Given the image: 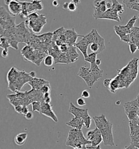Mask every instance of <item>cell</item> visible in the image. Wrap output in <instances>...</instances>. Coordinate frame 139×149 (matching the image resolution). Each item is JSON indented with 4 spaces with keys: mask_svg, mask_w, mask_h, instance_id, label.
I'll use <instances>...</instances> for the list:
<instances>
[{
    "mask_svg": "<svg viewBox=\"0 0 139 149\" xmlns=\"http://www.w3.org/2000/svg\"><path fill=\"white\" fill-rule=\"evenodd\" d=\"M54 62V59L53 57L50 55H48L43 59V64L45 66L47 67L52 66L53 65Z\"/></svg>",
    "mask_w": 139,
    "mask_h": 149,
    "instance_id": "cell-31",
    "label": "cell"
},
{
    "mask_svg": "<svg viewBox=\"0 0 139 149\" xmlns=\"http://www.w3.org/2000/svg\"><path fill=\"white\" fill-rule=\"evenodd\" d=\"M24 59L27 61L32 62L37 66H40L43 58L48 53L43 51L36 50L29 45L24 47L21 51Z\"/></svg>",
    "mask_w": 139,
    "mask_h": 149,
    "instance_id": "cell-4",
    "label": "cell"
},
{
    "mask_svg": "<svg viewBox=\"0 0 139 149\" xmlns=\"http://www.w3.org/2000/svg\"><path fill=\"white\" fill-rule=\"evenodd\" d=\"M8 88L14 93L20 92L23 86L29 83L33 78L25 70H20L14 67L9 70L7 76Z\"/></svg>",
    "mask_w": 139,
    "mask_h": 149,
    "instance_id": "cell-1",
    "label": "cell"
},
{
    "mask_svg": "<svg viewBox=\"0 0 139 149\" xmlns=\"http://www.w3.org/2000/svg\"><path fill=\"white\" fill-rule=\"evenodd\" d=\"M88 144H91V141L85 138L82 130L72 129L70 131L66 141V146L81 149Z\"/></svg>",
    "mask_w": 139,
    "mask_h": 149,
    "instance_id": "cell-2",
    "label": "cell"
},
{
    "mask_svg": "<svg viewBox=\"0 0 139 149\" xmlns=\"http://www.w3.org/2000/svg\"><path fill=\"white\" fill-rule=\"evenodd\" d=\"M66 124L68 126L73 128V129L78 130H82L83 126H84V123L82 120L76 117L72 118L71 121L66 123Z\"/></svg>",
    "mask_w": 139,
    "mask_h": 149,
    "instance_id": "cell-21",
    "label": "cell"
},
{
    "mask_svg": "<svg viewBox=\"0 0 139 149\" xmlns=\"http://www.w3.org/2000/svg\"><path fill=\"white\" fill-rule=\"evenodd\" d=\"M94 6L95 7L94 9L101 13H104L108 10L106 6V1H94Z\"/></svg>",
    "mask_w": 139,
    "mask_h": 149,
    "instance_id": "cell-24",
    "label": "cell"
},
{
    "mask_svg": "<svg viewBox=\"0 0 139 149\" xmlns=\"http://www.w3.org/2000/svg\"><path fill=\"white\" fill-rule=\"evenodd\" d=\"M92 119L95 122L96 127L100 130L113 125V124L107 119L104 114H102L98 116H94Z\"/></svg>",
    "mask_w": 139,
    "mask_h": 149,
    "instance_id": "cell-15",
    "label": "cell"
},
{
    "mask_svg": "<svg viewBox=\"0 0 139 149\" xmlns=\"http://www.w3.org/2000/svg\"><path fill=\"white\" fill-rule=\"evenodd\" d=\"M69 2H65L63 5V8L64 9H68L69 8Z\"/></svg>",
    "mask_w": 139,
    "mask_h": 149,
    "instance_id": "cell-52",
    "label": "cell"
},
{
    "mask_svg": "<svg viewBox=\"0 0 139 149\" xmlns=\"http://www.w3.org/2000/svg\"><path fill=\"white\" fill-rule=\"evenodd\" d=\"M0 41H1L0 47L1 48L3 49H8L9 47H10V44L9 43L8 40H7L6 37H1Z\"/></svg>",
    "mask_w": 139,
    "mask_h": 149,
    "instance_id": "cell-33",
    "label": "cell"
},
{
    "mask_svg": "<svg viewBox=\"0 0 139 149\" xmlns=\"http://www.w3.org/2000/svg\"><path fill=\"white\" fill-rule=\"evenodd\" d=\"M131 144L134 145L136 148L139 149V140L137 142H136L135 143H134V144Z\"/></svg>",
    "mask_w": 139,
    "mask_h": 149,
    "instance_id": "cell-56",
    "label": "cell"
},
{
    "mask_svg": "<svg viewBox=\"0 0 139 149\" xmlns=\"http://www.w3.org/2000/svg\"><path fill=\"white\" fill-rule=\"evenodd\" d=\"M136 20H137V17L136 15H134L133 18L130 19V20H129V21L128 22H127V24H126V26L128 29H129L131 30L134 27V26L135 23L136 22Z\"/></svg>",
    "mask_w": 139,
    "mask_h": 149,
    "instance_id": "cell-35",
    "label": "cell"
},
{
    "mask_svg": "<svg viewBox=\"0 0 139 149\" xmlns=\"http://www.w3.org/2000/svg\"><path fill=\"white\" fill-rule=\"evenodd\" d=\"M93 17L97 19H109L116 21L117 22H120L122 20V18L120 16L118 13L114 11L112 9H108L106 12L104 13H101L96 9H94Z\"/></svg>",
    "mask_w": 139,
    "mask_h": 149,
    "instance_id": "cell-8",
    "label": "cell"
},
{
    "mask_svg": "<svg viewBox=\"0 0 139 149\" xmlns=\"http://www.w3.org/2000/svg\"><path fill=\"white\" fill-rule=\"evenodd\" d=\"M105 146H113L115 145L113 133V125L100 130Z\"/></svg>",
    "mask_w": 139,
    "mask_h": 149,
    "instance_id": "cell-10",
    "label": "cell"
},
{
    "mask_svg": "<svg viewBox=\"0 0 139 149\" xmlns=\"http://www.w3.org/2000/svg\"><path fill=\"white\" fill-rule=\"evenodd\" d=\"M129 50H130V53L131 54H134L137 50H138V47L136 45V44L130 42L129 43Z\"/></svg>",
    "mask_w": 139,
    "mask_h": 149,
    "instance_id": "cell-40",
    "label": "cell"
},
{
    "mask_svg": "<svg viewBox=\"0 0 139 149\" xmlns=\"http://www.w3.org/2000/svg\"><path fill=\"white\" fill-rule=\"evenodd\" d=\"M136 45H137V47H138V50H139V42H138L137 43H136Z\"/></svg>",
    "mask_w": 139,
    "mask_h": 149,
    "instance_id": "cell-58",
    "label": "cell"
},
{
    "mask_svg": "<svg viewBox=\"0 0 139 149\" xmlns=\"http://www.w3.org/2000/svg\"><path fill=\"white\" fill-rule=\"evenodd\" d=\"M29 74L30 75V77L33 79V78H36V72H35V71H31L30 73H29Z\"/></svg>",
    "mask_w": 139,
    "mask_h": 149,
    "instance_id": "cell-51",
    "label": "cell"
},
{
    "mask_svg": "<svg viewBox=\"0 0 139 149\" xmlns=\"http://www.w3.org/2000/svg\"><path fill=\"white\" fill-rule=\"evenodd\" d=\"M25 22L26 27L30 29L33 32L39 33L47 23V19L44 14L34 12L28 15Z\"/></svg>",
    "mask_w": 139,
    "mask_h": 149,
    "instance_id": "cell-3",
    "label": "cell"
},
{
    "mask_svg": "<svg viewBox=\"0 0 139 149\" xmlns=\"http://www.w3.org/2000/svg\"><path fill=\"white\" fill-rule=\"evenodd\" d=\"M23 107L24 106H22V105H17V106H16L14 108V109L17 113H19V114H22Z\"/></svg>",
    "mask_w": 139,
    "mask_h": 149,
    "instance_id": "cell-45",
    "label": "cell"
},
{
    "mask_svg": "<svg viewBox=\"0 0 139 149\" xmlns=\"http://www.w3.org/2000/svg\"><path fill=\"white\" fill-rule=\"evenodd\" d=\"M22 6V8L21 13L20 14V16L22 18H25L26 19L30 15L28 9V2H21Z\"/></svg>",
    "mask_w": 139,
    "mask_h": 149,
    "instance_id": "cell-30",
    "label": "cell"
},
{
    "mask_svg": "<svg viewBox=\"0 0 139 149\" xmlns=\"http://www.w3.org/2000/svg\"><path fill=\"white\" fill-rule=\"evenodd\" d=\"M114 31L117 35L119 36L120 38H121L123 36L126 35H129L130 34L131 32V30L128 29L125 26H115L114 27Z\"/></svg>",
    "mask_w": 139,
    "mask_h": 149,
    "instance_id": "cell-23",
    "label": "cell"
},
{
    "mask_svg": "<svg viewBox=\"0 0 139 149\" xmlns=\"http://www.w3.org/2000/svg\"><path fill=\"white\" fill-rule=\"evenodd\" d=\"M90 43L87 41V40L83 37L82 40H79L75 45V47L78 49V50L82 53L84 56V59L88 56L87 49Z\"/></svg>",
    "mask_w": 139,
    "mask_h": 149,
    "instance_id": "cell-17",
    "label": "cell"
},
{
    "mask_svg": "<svg viewBox=\"0 0 139 149\" xmlns=\"http://www.w3.org/2000/svg\"><path fill=\"white\" fill-rule=\"evenodd\" d=\"M90 92H89L87 90H84V91H83L81 94V96L83 98H88L90 97Z\"/></svg>",
    "mask_w": 139,
    "mask_h": 149,
    "instance_id": "cell-44",
    "label": "cell"
},
{
    "mask_svg": "<svg viewBox=\"0 0 139 149\" xmlns=\"http://www.w3.org/2000/svg\"><path fill=\"white\" fill-rule=\"evenodd\" d=\"M27 133L26 132L20 133L15 136L14 138V142L19 146H21L25 143L27 138Z\"/></svg>",
    "mask_w": 139,
    "mask_h": 149,
    "instance_id": "cell-25",
    "label": "cell"
},
{
    "mask_svg": "<svg viewBox=\"0 0 139 149\" xmlns=\"http://www.w3.org/2000/svg\"><path fill=\"white\" fill-rule=\"evenodd\" d=\"M76 49L77 48L75 46H72L69 47L67 54L69 58L70 63H74L78 60L79 55L77 53Z\"/></svg>",
    "mask_w": 139,
    "mask_h": 149,
    "instance_id": "cell-22",
    "label": "cell"
},
{
    "mask_svg": "<svg viewBox=\"0 0 139 149\" xmlns=\"http://www.w3.org/2000/svg\"><path fill=\"white\" fill-rule=\"evenodd\" d=\"M120 39H121L122 41H123L124 42H126L127 43H130V34L123 36V37H122L121 38H120Z\"/></svg>",
    "mask_w": 139,
    "mask_h": 149,
    "instance_id": "cell-42",
    "label": "cell"
},
{
    "mask_svg": "<svg viewBox=\"0 0 139 149\" xmlns=\"http://www.w3.org/2000/svg\"><path fill=\"white\" fill-rule=\"evenodd\" d=\"M77 8V6L76 5L75 3H74L72 1L70 2H69V8H68L69 10L71 11V12H75Z\"/></svg>",
    "mask_w": 139,
    "mask_h": 149,
    "instance_id": "cell-41",
    "label": "cell"
},
{
    "mask_svg": "<svg viewBox=\"0 0 139 149\" xmlns=\"http://www.w3.org/2000/svg\"><path fill=\"white\" fill-rule=\"evenodd\" d=\"M90 72L94 78L95 82L98 81L103 77V70H101L100 67L96 63L91 65L90 67Z\"/></svg>",
    "mask_w": 139,
    "mask_h": 149,
    "instance_id": "cell-19",
    "label": "cell"
},
{
    "mask_svg": "<svg viewBox=\"0 0 139 149\" xmlns=\"http://www.w3.org/2000/svg\"><path fill=\"white\" fill-rule=\"evenodd\" d=\"M97 54L96 53H92L89 54L87 58H85V61L90 63L91 65L95 64L97 60Z\"/></svg>",
    "mask_w": 139,
    "mask_h": 149,
    "instance_id": "cell-32",
    "label": "cell"
},
{
    "mask_svg": "<svg viewBox=\"0 0 139 149\" xmlns=\"http://www.w3.org/2000/svg\"><path fill=\"white\" fill-rule=\"evenodd\" d=\"M101 62H102V61H101L100 59H97L95 63L97 66H98L101 64Z\"/></svg>",
    "mask_w": 139,
    "mask_h": 149,
    "instance_id": "cell-55",
    "label": "cell"
},
{
    "mask_svg": "<svg viewBox=\"0 0 139 149\" xmlns=\"http://www.w3.org/2000/svg\"><path fill=\"white\" fill-rule=\"evenodd\" d=\"M68 112L70 114H72L74 117L82 120L83 121L84 120L90 116L88 112V109L79 108L74 105L72 102L70 103Z\"/></svg>",
    "mask_w": 139,
    "mask_h": 149,
    "instance_id": "cell-12",
    "label": "cell"
},
{
    "mask_svg": "<svg viewBox=\"0 0 139 149\" xmlns=\"http://www.w3.org/2000/svg\"><path fill=\"white\" fill-rule=\"evenodd\" d=\"M33 116H34V114L32 112L29 111L27 114L25 115V117L27 120H32V118H33Z\"/></svg>",
    "mask_w": 139,
    "mask_h": 149,
    "instance_id": "cell-46",
    "label": "cell"
},
{
    "mask_svg": "<svg viewBox=\"0 0 139 149\" xmlns=\"http://www.w3.org/2000/svg\"><path fill=\"white\" fill-rule=\"evenodd\" d=\"M10 2V0H7V1H4V3L7 6H8L9 3Z\"/></svg>",
    "mask_w": 139,
    "mask_h": 149,
    "instance_id": "cell-57",
    "label": "cell"
},
{
    "mask_svg": "<svg viewBox=\"0 0 139 149\" xmlns=\"http://www.w3.org/2000/svg\"><path fill=\"white\" fill-rule=\"evenodd\" d=\"M10 103L14 107L17 105H22L27 107L30 103L28 97L27 91L25 92H17L13 94H10L7 96Z\"/></svg>",
    "mask_w": 139,
    "mask_h": 149,
    "instance_id": "cell-7",
    "label": "cell"
},
{
    "mask_svg": "<svg viewBox=\"0 0 139 149\" xmlns=\"http://www.w3.org/2000/svg\"><path fill=\"white\" fill-rule=\"evenodd\" d=\"M77 74L84 80L85 83L87 84V85L89 88H91L95 83L90 72V68H87L86 66L81 67Z\"/></svg>",
    "mask_w": 139,
    "mask_h": 149,
    "instance_id": "cell-9",
    "label": "cell"
},
{
    "mask_svg": "<svg viewBox=\"0 0 139 149\" xmlns=\"http://www.w3.org/2000/svg\"><path fill=\"white\" fill-rule=\"evenodd\" d=\"M77 103L79 106H84L86 105V102L84 100V99L82 97H80L77 99Z\"/></svg>",
    "mask_w": 139,
    "mask_h": 149,
    "instance_id": "cell-43",
    "label": "cell"
},
{
    "mask_svg": "<svg viewBox=\"0 0 139 149\" xmlns=\"http://www.w3.org/2000/svg\"><path fill=\"white\" fill-rule=\"evenodd\" d=\"M70 46L66 43H64L61 44V46L59 47V49L60 50L61 53H67L69 49Z\"/></svg>",
    "mask_w": 139,
    "mask_h": 149,
    "instance_id": "cell-38",
    "label": "cell"
},
{
    "mask_svg": "<svg viewBox=\"0 0 139 149\" xmlns=\"http://www.w3.org/2000/svg\"><path fill=\"white\" fill-rule=\"evenodd\" d=\"M40 114L43 115L49 118H51L55 123L58 122V119L56 115L53 110L52 105L45 103L44 101L41 102V108Z\"/></svg>",
    "mask_w": 139,
    "mask_h": 149,
    "instance_id": "cell-14",
    "label": "cell"
},
{
    "mask_svg": "<svg viewBox=\"0 0 139 149\" xmlns=\"http://www.w3.org/2000/svg\"><path fill=\"white\" fill-rule=\"evenodd\" d=\"M8 49H3L1 55L3 58H6L8 56Z\"/></svg>",
    "mask_w": 139,
    "mask_h": 149,
    "instance_id": "cell-48",
    "label": "cell"
},
{
    "mask_svg": "<svg viewBox=\"0 0 139 149\" xmlns=\"http://www.w3.org/2000/svg\"><path fill=\"white\" fill-rule=\"evenodd\" d=\"M51 86L50 83L47 84L46 85H45L43 88H41V89L40 90L41 92L43 93V95L45 93H47L48 92H51Z\"/></svg>",
    "mask_w": 139,
    "mask_h": 149,
    "instance_id": "cell-37",
    "label": "cell"
},
{
    "mask_svg": "<svg viewBox=\"0 0 139 149\" xmlns=\"http://www.w3.org/2000/svg\"><path fill=\"white\" fill-rule=\"evenodd\" d=\"M87 139L91 141L92 146H98L103 141L100 131L96 127L94 130L87 132Z\"/></svg>",
    "mask_w": 139,
    "mask_h": 149,
    "instance_id": "cell-11",
    "label": "cell"
},
{
    "mask_svg": "<svg viewBox=\"0 0 139 149\" xmlns=\"http://www.w3.org/2000/svg\"><path fill=\"white\" fill-rule=\"evenodd\" d=\"M52 5L53 6H54V7H59V2H58V1H56V0H54L53 2H52Z\"/></svg>",
    "mask_w": 139,
    "mask_h": 149,
    "instance_id": "cell-53",
    "label": "cell"
},
{
    "mask_svg": "<svg viewBox=\"0 0 139 149\" xmlns=\"http://www.w3.org/2000/svg\"><path fill=\"white\" fill-rule=\"evenodd\" d=\"M106 6L107 9H111L113 6L112 1H106Z\"/></svg>",
    "mask_w": 139,
    "mask_h": 149,
    "instance_id": "cell-49",
    "label": "cell"
},
{
    "mask_svg": "<svg viewBox=\"0 0 139 149\" xmlns=\"http://www.w3.org/2000/svg\"><path fill=\"white\" fill-rule=\"evenodd\" d=\"M15 26V17L9 13L4 7L1 6L0 8V35H2L6 30Z\"/></svg>",
    "mask_w": 139,
    "mask_h": 149,
    "instance_id": "cell-6",
    "label": "cell"
},
{
    "mask_svg": "<svg viewBox=\"0 0 139 149\" xmlns=\"http://www.w3.org/2000/svg\"><path fill=\"white\" fill-rule=\"evenodd\" d=\"M112 79H105L103 81V85L105 88H109Z\"/></svg>",
    "mask_w": 139,
    "mask_h": 149,
    "instance_id": "cell-47",
    "label": "cell"
},
{
    "mask_svg": "<svg viewBox=\"0 0 139 149\" xmlns=\"http://www.w3.org/2000/svg\"><path fill=\"white\" fill-rule=\"evenodd\" d=\"M31 105L32 107L33 111H36L39 113H40L41 108V102L35 101L31 104Z\"/></svg>",
    "mask_w": 139,
    "mask_h": 149,
    "instance_id": "cell-34",
    "label": "cell"
},
{
    "mask_svg": "<svg viewBox=\"0 0 139 149\" xmlns=\"http://www.w3.org/2000/svg\"><path fill=\"white\" fill-rule=\"evenodd\" d=\"M64 37H65V43L68 44L70 47L75 46L77 43L76 40L78 37H83L84 36L80 35L77 33L74 29L71 30H66L64 32Z\"/></svg>",
    "mask_w": 139,
    "mask_h": 149,
    "instance_id": "cell-13",
    "label": "cell"
},
{
    "mask_svg": "<svg viewBox=\"0 0 139 149\" xmlns=\"http://www.w3.org/2000/svg\"><path fill=\"white\" fill-rule=\"evenodd\" d=\"M90 48L93 53H96L97 54H100V46L98 44L96 43H92L90 44Z\"/></svg>",
    "mask_w": 139,
    "mask_h": 149,
    "instance_id": "cell-36",
    "label": "cell"
},
{
    "mask_svg": "<svg viewBox=\"0 0 139 149\" xmlns=\"http://www.w3.org/2000/svg\"><path fill=\"white\" fill-rule=\"evenodd\" d=\"M43 8V4L41 1L34 0L32 2H28V9L30 14L36 12V10H41Z\"/></svg>",
    "mask_w": 139,
    "mask_h": 149,
    "instance_id": "cell-20",
    "label": "cell"
},
{
    "mask_svg": "<svg viewBox=\"0 0 139 149\" xmlns=\"http://www.w3.org/2000/svg\"><path fill=\"white\" fill-rule=\"evenodd\" d=\"M28 111H29V110H28V107H23V110H22V114L25 116Z\"/></svg>",
    "mask_w": 139,
    "mask_h": 149,
    "instance_id": "cell-50",
    "label": "cell"
},
{
    "mask_svg": "<svg viewBox=\"0 0 139 149\" xmlns=\"http://www.w3.org/2000/svg\"><path fill=\"white\" fill-rule=\"evenodd\" d=\"M74 3H75L77 6L79 5L81 2V0H72V1Z\"/></svg>",
    "mask_w": 139,
    "mask_h": 149,
    "instance_id": "cell-54",
    "label": "cell"
},
{
    "mask_svg": "<svg viewBox=\"0 0 139 149\" xmlns=\"http://www.w3.org/2000/svg\"><path fill=\"white\" fill-rule=\"evenodd\" d=\"M46 103L50 104L51 102V92H48L43 95V101Z\"/></svg>",
    "mask_w": 139,
    "mask_h": 149,
    "instance_id": "cell-39",
    "label": "cell"
},
{
    "mask_svg": "<svg viewBox=\"0 0 139 149\" xmlns=\"http://www.w3.org/2000/svg\"><path fill=\"white\" fill-rule=\"evenodd\" d=\"M93 43H96L98 44L100 46V53H102L104 49H105V40L103 37H102L98 32H96L95 38Z\"/></svg>",
    "mask_w": 139,
    "mask_h": 149,
    "instance_id": "cell-27",
    "label": "cell"
},
{
    "mask_svg": "<svg viewBox=\"0 0 139 149\" xmlns=\"http://www.w3.org/2000/svg\"><path fill=\"white\" fill-rule=\"evenodd\" d=\"M54 63H64L69 64L70 63L69 58L68 57L67 53H61L56 58H54Z\"/></svg>",
    "mask_w": 139,
    "mask_h": 149,
    "instance_id": "cell-26",
    "label": "cell"
},
{
    "mask_svg": "<svg viewBox=\"0 0 139 149\" xmlns=\"http://www.w3.org/2000/svg\"><path fill=\"white\" fill-rule=\"evenodd\" d=\"M34 35L29 31L26 27L25 22H22L16 25L15 31V40L19 43H25L30 45L32 42Z\"/></svg>",
    "mask_w": 139,
    "mask_h": 149,
    "instance_id": "cell-5",
    "label": "cell"
},
{
    "mask_svg": "<svg viewBox=\"0 0 139 149\" xmlns=\"http://www.w3.org/2000/svg\"><path fill=\"white\" fill-rule=\"evenodd\" d=\"M120 88V82L117 77H115L114 79H112L110 85L108 88L110 91L112 93H115L117 90Z\"/></svg>",
    "mask_w": 139,
    "mask_h": 149,
    "instance_id": "cell-28",
    "label": "cell"
},
{
    "mask_svg": "<svg viewBox=\"0 0 139 149\" xmlns=\"http://www.w3.org/2000/svg\"><path fill=\"white\" fill-rule=\"evenodd\" d=\"M48 83H49V82L45 79L35 78L32 79L28 84L30 85L32 90L40 91L45 85Z\"/></svg>",
    "mask_w": 139,
    "mask_h": 149,
    "instance_id": "cell-18",
    "label": "cell"
},
{
    "mask_svg": "<svg viewBox=\"0 0 139 149\" xmlns=\"http://www.w3.org/2000/svg\"><path fill=\"white\" fill-rule=\"evenodd\" d=\"M8 7L9 13L14 17L17 15H20V14L21 13L22 8L21 1L10 0Z\"/></svg>",
    "mask_w": 139,
    "mask_h": 149,
    "instance_id": "cell-16",
    "label": "cell"
},
{
    "mask_svg": "<svg viewBox=\"0 0 139 149\" xmlns=\"http://www.w3.org/2000/svg\"><path fill=\"white\" fill-rule=\"evenodd\" d=\"M112 2L113 6L111 9H113L118 14H122L124 12L125 9L123 5L119 3L117 1H112Z\"/></svg>",
    "mask_w": 139,
    "mask_h": 149,
    "instance_id": "cell-29",
    "label": "cell"
}]
</instances>
